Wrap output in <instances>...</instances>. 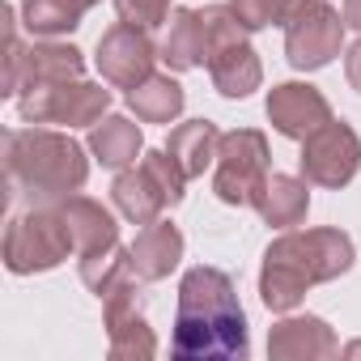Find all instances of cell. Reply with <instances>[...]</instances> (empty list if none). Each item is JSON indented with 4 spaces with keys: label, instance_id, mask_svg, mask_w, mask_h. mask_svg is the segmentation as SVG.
<instances>
[{
    "label": "cell",
    "instance_id": "1",
    "mask_svg": "<svg viewBox=\"0 0 361 361\" xmlns=\"http://www.w3.org/2000/svg\"><path fill=\"white\" fill-rule=\"evenodd\" d=\"M170 353L178 361H230L247 357V314L234 293V281L221 268H188L178 281L174 306V336Z\"/></svg>",
    "mask_w": 361,
    "mask_h": 361
},
{
    "label": "cell",
    "instance_id": "2",
    "mask_svg": "<svg viewBox=\"0 0 361 361\" xmlns=\"http://www.w3.org/2000/svg\"><path fill=\"white\" fill-rule=\"evenodd\" d=\"M357 251L353 238L344 230H285L276 243H268L264 251V268H259V298L268 310L289 314L302 306L310 285L336 281L353 268Z\"/></svg>",
    "mask_w": 361,
    "mask_h": 361
},
{
    "label": "cell",
    "instance_id": "3",
    "mask_svg": "<svg viewBox=\"0 0 361 361\" xmlns=\"http://www.w3.org/2000/svg\"><path fill=\"white\" fill-rule=\"evenodd\" d=\"M90 145H77L56 128H9L5 132V174L9 192L30 204H56L77 196L90 178Z\"/></svg>",
    "mask_w": 361,
    "mask_h": 361
},
{
    "label": "cell",
    "instance_id": "4",
    "mask_svg": "<svg viewBox=\"0 0 361 361\" xmlns=\"http://www.w3.org/2000/svg\"><path fill=\"white\" fill-rule=\"evenodd\" d=\"M0 18H5V81H0L5 98L26 94V90H43V85H60V81H77L85 73V56L73 43H56V39L22 43L13 5L0 9Z\"/></svg>",
    "mask_w": 361,
    "mask_h": 361
},
{
    "label": "cell",
    "instance_id": "5",
    "mask_svg": "<svg viewBox=\"0 0 361 361\" xmlns=\"http://www.w3.org/2000/svg\"><path fill=\"white\" fill-rule=\"evenodd\" d=\"M68 255H77V247H73V234L64 226L60 204H30L26 213L9 217V230H5V268L13 276L51 272Z\"/></svg>",
    "mask_w": 361,
    "mask_h": 361
},
{
    "label": "cell",
    "instance_id": "6",
    "mask_svg": "<svg viewBox=\"0 0 361 361\" xmlns=\"http://www.w3.org/2000/svg\"><path fill=\"white\" fill-rule=\"evenodd\" d=\"M344 13L331 9L327 0H293L285 18V60L298 73L327 68L344 47Z\"/></svg>",
    "mask_w": 361,
    "mask_h": 361
},
{
    "label": "cell",
    "instance_id": "7",
    "mask_svg": "<svg viewBox=\"0 0 361 361\" xmlns=\"http://www.w3.org/2000/svg\"><path fill=\"white\" fill-rule=\"evenodd\" d=\"M268 183V136L259 128H234L221 132L217 145V174H213V192L221 204H255L259 188Z\"/></svg>",
    "mask_w": 361,
    "mask_h": 361
},
{
    "label": "cell",
    "instance_id": "8",
    "mask_svg": "<svg viewBox=\"0 0 361 361\" xmlns=\"http://www.w3.org/2000/svg\"><path fill=\"white\" fill-rule=\"evenodd\" d=\"M111 106V90L98 81H60L43 90H26L18 98L22 123H64V128H94Z\"/></svg>",
    "mask_w": 361,
    "mask_h": 361
},
{
    "label": "cell",
    "instance_id": "9",
    "mask_svg": "<svg viewBox=\"0 0 361 361\" xmlns=\"http://www.w3.org/2000/svg\"><path fill=\"white\" fill-rule=\"evenodd\" d=\"M302 178L314 188H348L361 170V136L344 119H327L302 140Z\"/></svg>",
    "mask_w": 361,
    "mask_h": 361
},
{
    "label": "cell",
    "instance_id": "10",
    "mask_svg": "<svg viewBox=\"0 0 361 361\" xmlns=\"http://www.w3.org/2000/svg\"><path fill=\"white\" fill-rule=\"evenodd\" d=\"M153 60H161V47H153L149 30L145 26H132V22H115L102 39H98V73L106 85L115 90H136L140 81L153 77Z\"/></svg>",
    "mask_w": 361,
    "mask_h": 361
},
{
    "label": "cell",
    "instance_id": "11",
    "mask_svg": "<svg viewBox=\"0 0 361 361\" xmlns=\"http://www.w3.org/2000/svg\"><path fill=\"white\" fill-rule=\"evenodd\" d=\"M102 319H106V336H111V357L115 361H149V357H157V336H153L149 319L140 314L136 281L115 289L111 298H102Z\"/></svg>",
    "mask_w": 361,
    "mask_h": 361
},
{
    "label": "cell",
    "instance_id": "12",
    "mask_svg": "<svg viewBox=\"0 0 361 361\" xmlns=\"http://www.w3.org/2000/svg\"><path fill=\"white\" fill-rule=\"evenodd\" d=\"M264 111H268V123L281 136H289V140H306L310 132H319L331 119V102L323 98V90H314L306 81H281V85H272Z\"/></svg>",
    "mask_w": 361,
    "mask_h": 361
},
{
    "label": "cell",
    "instance_id": "13",
    "mask_svg": "<svg viewBox=\"0 0 361 361\" xmlns=\"http://www.w3.org/2000/svg\"><path fill=\"white\" fill-rule=\"evenodd\" d=\"M336 353H340L336 331L319 314H293L268 331V357L272 361H323Z\"/></svg>",
    "mask_w": 361,
    "mask_h": 361
},
{
    "label": "cell",
    "instance_id": "14",
    "mask_svg": "<svg viewBox=\"0 0 361 361\" xmlns=\"http://www.w3.org/2000/svg\"><path fill=\"white\" fill-rule=\"evenodd\" d=\"M111 200H115V209H119L132 226H153L166 209H174L170 196H166V188L157 183V174H153L145 161H140V166H123V170L115 174Z\"/></svg>",
    "mask_w": 361,
    "mask_h": 361
},
{
    "label": "cell",
    "instance_id": "15",
    "mask_svg": "<svg viewBox=\"0 0 361 361\" xmlns=\"http://www.w3.org/2000/svg\"><path fill=\"white\" fill-rule=\"evenodd\" d=\"M178 259H183V234L161 217L153 226H145L132 243V268L140 281H166L178 268Z\"/></svg>",
    "mask_w": 361,
    "mask_h": 361
},
{
    "label": "cell",
    "instance_id": "16",
    "mask_svg": "<svg viewBox=\"0 0 361 361\" xmlns=\"http://www.w3.org/2000/svg\"><path fill=\"white\" fill-rule=\"evenodd\" d=\"M209 77L221 98H251L264 81V64H259L255 47L243 39V43H230L209 56Z\"/></svg>",
    "mask_w": 361,
    "mask_h": 361
},
{
    "label": "cell",
    "instance_id": "17",
    "mask_svg": "<svg viewBox=\"0 0 361 361\" xmlns=\"http://www.w3.org/2000/svg\"><path fill=\"white\" fill-rule=\"evenodd\" d=\"M161 60L170 73H192V68L209 64V35H204L200 9H174L170 13V30L161 39Z\"/></svg>",
    "mask_w": 361,
    "mask_h": 361
},
{
    "label": "cell",
    "instance_id": "18",
    "mask_svg": "<svg viewBox=\"0 0 361 361\" xmlns=\"http://www.w3.org/2000/svg\"><path fill=\"white\" fill-rule=\"evenodd\" d=\"M264 226H276V230H293L306 221L310 213V192H306V178H293V174H268V183L259 188L255 204H251Z\"/></svg>",
    "mask_w": 361,
    "mask_h": 361
},
{
    "label": "cell",
    "instance_id": "19",
    "mask_svg": "<svg viewBox=\"0 0 361 361\" xmlns=\"http://www.w3.org/2000/svg\"><path fill=\"white\" fill-rule=\"evenodd\" d=\"M56 204H60V213H64V226H68V234H73L77 255H90V251H98V247L119 243V226H115L111 209H102L98 200H90V196H64V200H56Z\"/></svg>",
    "mask_w": 361,
    "mask_h": 361
},
{
    "label": "cell",
    "instance_id": "20",
    "mask_svg": "<svg viewBox=\"0 0 361 361\" xmlns=\"http://www.w3.org/2000/svg\"><path fill=\"white\" fill-rule=\"evenodd\" d=\"M90 153L111 166V170H123L132 166L140 153H145V136L140 128L128 119V115H102L94 128H90Z\"/></svg>",
    "mask_w": 361,
    "mask_h": 361
},
{
    "label": "cell",
    "instance_id": "21",
    "mask_svg": "<svg viewBox=\"0 0 361 361\" xmlns=\"http://www.w3.org/2000/svg\"><path fill=\"white\" fill-rule=\"evenodd\" d=\"M132 281H140L136 268H132V247L111 243V247H98V251L81 255V285H85L98 302L111 298L115 289L132 285Z\"/></svg>",
    "mask_w": 361,
    "mask_h": 361
},
{
    "label": "cell",
    "instance_id": "22",
    "mask_svg": "<svg viewBox=\"0 0 361 361\" xmlns=\"http://www.w3.org/2000/svg\"><path fill=\"white\" fill-rule=\"evenodd\" d=\"M102 0H22V26L30 39H60L81 26V18Z\"/></svg>",
    "mask_w": 361,
    "mask_h": 361
},
{
    "label": "cell",
    "instance_id": "23",
    "mask_svg": "<svg viewBox=\"0 0 361 361\" xmlns=\"http://www.w3.org/2000/svg\"><path fill=\"white\" fill-rule=\"evenodd\" d=\"M183 102H188V94L170 73H153L149 81L128 90V106L136 111L140 123H174L178 115H183Z\"/></svg>",
    "mask_w": 361,
    "mask_h": 361
},
{
    "label": "cell",
    "instance_id": "24",
    "mask_svg": "<svg viewBox=\"0 0 361 361\" xmlns=\"http://www.w3.org/2000/svg\"><path fill=\"white\" fill-rule=\"evenodd\" d=\"M217 145H221V132L209 123V119H188V123H178L166 140L170 157L188 170V178L204 174L213 161H217Z\"/></svg>",
    "mask_w": 361,
    "mask_h": 361
},
{
    "label": "cell",
    "instance_id": "25",
    "mask_svg": "<svg viewBox=\"0 0 361 361\" xmlns=\"http://www.w3.org/2000/svg\"><path fill=\"white\" fill-rule=\"evenodd\" d=\"M230 5L247 30H268V26H285L293 0H230Z\"/></svg>",
    "mask_w": 361,
    "mask_h": 361
},
{
    "label": "cell",
    "instance_id": "26",
    "mask_svg": "<svg viewBox=\"0 0 361 361\" xmlns=\"http://www.w3.org/2000/svg\"><path fill=\"white\" fill-rule=\"evenodd\" d=\"M115 13H119V22L153 30V26L170 22V0H115Z\"/></svg>",
    "mask_w": 361,
    "mask_h": 361
},
{
    "label": "cell",
    "instance_id": "27",
    "mask_svg": "<svg viewBox=\"0 0 361 361\" xmlns=\"http://www.w3.org/2000/svg\"><path fill=\"white\" fill-rule=\"evenodd\" d=\"M344 77H348V85L361 94V39L344 51Z\"/></svg>",
    "mask_w": 361,
    "mask_h": 361
},
{
    "label": "cell",
    "instance_id": "28",
    "mask_svg": "<svg viewBox=\"0 0 361 361\" xmlns=\"http://www.w3.org/2000/svg\"><path fill=\"white\" fill-rule=\"evenodd\" d=\"M344 22H348V30H361V0H344Z\"/></svg>",
    "mask_w": 361,
    "mask_h": 361
},
{
    "label": "cell",
    "instance_id": "29",
    "mask_svg": "<svg viewBox=\"0 0 361 361\" xmlns=\"http://www.w3.org/2000/svg\"><path fill=\"white\" fill-rule=\"evenodd\" d=\"M340 353H348V357H361V340H357V344H348V348H340Z\"/></svg>",
    "mask_w": 361,
    "mask_h": 361
}]
</instances>
